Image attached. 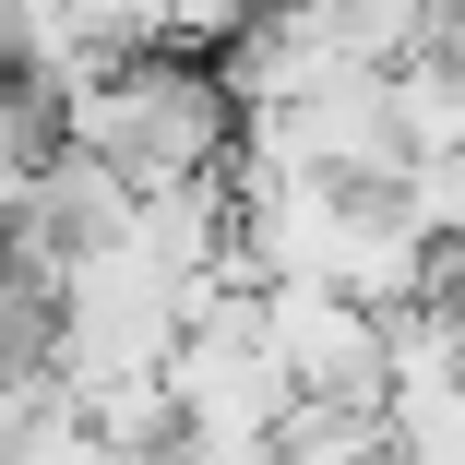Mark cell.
<instances>
[{
  "label": "cell",
  "instance_id": "obj_5",
  "mask_svg": "<svg viewBox=\"0 0 465 465\" xmlns=\"http://www.w3.org/2000/svg\"><path fill=\"white\" fill-rule=\"evenodd\" d=\"M394 120H406V155H465V48H418L394 60Z\"/></svg>",
  "mask_w": 465,
  "mask_h": 465
},
{
  "label": "cell",
  "instance_id": "obj_2",
  "mask_svg": "<svg viewBox=\"0 0 465 465\" xmlns=\"http://www.w3.org/2000/svg\"><path fill=\"white\" fill-rule=\"evenodd\" d=\"M167 394H179V430L192 441H262V430H287L311 406L299 370L262 334V287L251 274H227V287L192 311V334H179V358H167Z\"/></svg>",
  "mask_w": 465,
  "mask_h": 465
},
{
  "label": "cell",
  "instance_id": "obj_1",
  "mask_svg": "<svg viewBox=\"0 0 465 465\" xmlns=\"http://www.w3.org/2000/svg\"><path fill=\"white\" fill-rule=\"evenodd\" d=\"M60 120L84 155H108L132 192H179V179H227L239 167V84L203 48H143V60H96L60 84Z\"/></svg>",
  "mask_w": 465,
  "mask_h": 465
},
{
  "label": "cell",
  "instance_id": "obj_3",
  "mask_svg": "<svg viewBox=\"0 0 465 465\" xmlns=\"http://www.w3.org/2000/svg\"><path fill=\"white\" fill-rule=\"evenodd\" d=\"M262 334L274 358L299 370V394L311 406H382L394 394V322L382 311H358L346 287H262Z\"/></svg>",
  "mask_w": 465,
  "mask_h": 465
},
{
  "label": "cell",
  "instance_id": "obj_6",
  "mask_svg": "<svg viewBox=\"0 0 465 465\" xmlns=\"http://www.w3.org/2000/svg\"><path fill=\"white\" fill-rule=\"evenodd\" d=\"M287 465H394V418L382 406H299Z\"/></svg>",
  "mask_w": 465,
  "mask_h": 465
},
{
  "label": "cell",
  "instance_id": "obj_4",
  "mask_svg": "<svg viewBox=\"0 0 465 465\" xmlns=\"http://www.w3.org/2000/svg\"><path fill=\"white\" fill-rule=\"evenodd\" d=\"M346 36L311 13V0H262V25L227 48V84H239V108H311L322 84H346Z\"/></svg>",
  "mask_w": 465,
  "mask_h": 465
},
{
  "label": "cell",
  "instance_id": "obj_7",
  "mask_svg": "<svg viewBox=\"0 0 465 465\" xmlns=\"http://www.w3.org/2000/svg\"><path fill=\"white\" fill-rule=\"evenodd\" d=\"M394 203H406L441 251H453V239H465V155H418V167L394 179Z\"/></svg>",
  "mask_w": 465,
  "mask_h": 465
},
{
  "label": "cell",
  "instance_id": "obj_8",
  "mask_svg": "<svg viewBox=\"0 0 465 465\" xmlns=\"http://www.w3.org/2000/svg\"><path fill=\"white\" fill-rule=\"evenodd\" d=\"M453 262H465V239H453Z\"/></svg>",
  "mask_w": 465,
  "mask_h": 465
}]
</instances>
